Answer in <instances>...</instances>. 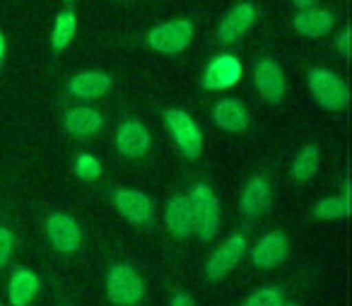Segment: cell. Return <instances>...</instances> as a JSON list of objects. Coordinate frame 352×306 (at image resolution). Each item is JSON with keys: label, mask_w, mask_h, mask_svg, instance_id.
Instances as JSON below:
<instances>
[{"label": "cell", "mask_w": 352, "mask_h": 306, "mask_svg": "<svg viewBox=\"0 0 352 306\" xmlns=\"http://www.w3.org/2000/svg\"><path fill=\"white\" fill-rule=\"evenodd\" d=\"M107 294L116 306H138L145 299V280L135 267L118 263L107 272Z\"/></svg>", "instance_id": "cell-1"}, {"label": "cell", "mask_w": 352, "mask_h": 306, "mask_svg": "<svg viewBox=\"0 0 352 306\" xmlns=\"http://www.w3.org/2000/svg\"><path fill=\"white\" fill-rule=\"evenodd\" d=\"M307 83H309V89H311L314 99L321 104L323 109L328 111H342L350 102V89L347 85L338 78L336 73L326 68H314L309 70L307 75Z\"/></svg>", "instance_id": "cell-2"}, {"label": "cell", "mask_w": 352, "mask_h": 306, "mask_svg": "<svg viewBox=\"0 0 352 306\" xmlns=\"http://www.w3.org/2000/svg\"><path fill=\"white\" fill-rule=\"evenodd\" d=\"M188 200H191L193 217H196V234L203 241L215 239L217 229H220V205H217L212 188L208 184L191 186Z\"/></svg>", "instance_id": "cell-3"}, {"label": "cell", "mask_w": 352, "mask_h": 306, "mask_svg": "<svg viewBox=\"0 0 352 306\" xmlns=\"http://www.w3.org/2000/svg\"><path fill=\"white\" fill-rule=\"evenodd\" d=\"M164 123L171 133V140L179 145V150L188 160H198L203 152V133L196 126V121L186 111H182V109H169L164 113Z\"/></svg>", "instance_id": "cell-4"}, {"label": "cell", "mask_w": 352, "mask_h": 306, "mask_svg": "<svg viewBox=\"0 0 352 306\" xmlns=\"http://www.w3.org/2000/svg\"><path fill=\"white\" fill-rule=\"evenodd\" d=\"M193 39V25L188 20H171L157 25L147 34V44L160 54H182Z\"/></svg>", "instance_id": "cell-5"}, {"label": "cell", "mask_w": 352, "mask_h": 306, "mask_svg": "<svg viewBox=\"0 0 352 306\" xmlns=\"http://www.w3.org/2000/svg\"><path fill=\"white\" fill-rule=\"evenodd\" d=\"M249 251V243H246L244 234H232L230 239L220 243V246L212 251V256L208 258L206 275L210 280H222L225 275H230L236 265L241 263V258Z\"/></svg>", "instance_id": "cell-6"}, {"label": "cell", "mask_w": 352, "mask_h": 306, "mask_svg": "<svg viewBox=\"0 0 352 306\" xmlns=\"http://www.w3.org/2000/svg\"><path fill=\"white\" fill-rule=\"evenodd\" d=\"M241 75H244V68H241L239 58L232 54H220L208 63L201 85L208 92H222V89L234 87L241 80Z\"/></svg>", "instance_id": "cell-7"}, {"label": "cell", "mask_w": 352, "mask_h": 306, "mask_svg": "<svg viewBox=\"0 0 352 306\" xmlns=\"http://www.w3.org/2000/svg\"><path fill=\"white\" fill-rule=\"evenodd\" d=\"M254 87L265 102L270 104H280L285 99V73L280 68L278 61L273 58H261L254 65Z\"/></svg>", "instance_id": "cell-8"}, {"label": "cell", "mask_w": 352, "mask_h": 306, "mask_svg": "<svg viewBox=\"0 0 352 306\" xmlns=\"http://www.w3.org/2000/svg\"><path fill=\"white\" fill-rule=\"evenodd\" d=\"M46 232H49V239L54 243L56 251H60L63 256H73L75 251L82 243V232H80V224L75 222V217L65 212H56L49 217L46 222Z\"/></svg>", "instance_id": "cell-9"}, {"label": "cell", "mask_w": 352, "mask_h": 306, "mask_svg": "<svg viewBox=\"0 0 352 306\" xmlns=\"http://www.w3.org/2000/svg\"><path fill=\"white\" fill-rule=\"evenodd\" d=\"M251 263L261 270H270V267L280 265V263L287 258L289 243L287 237L283 232H268L265 237H261L256 241V246L251 248Z\"/></svg>", "instance_id": "cell-10"}, {"label": "cell", "mask_w": 352, "mask_h": 306, "mask_svg": "<svg viewBox=\"0 0 352 306\" xmlns=\"http://www.w3.org/2000/svg\"><path fill=\"white\" fill-rule=\"evenodd\" d=\"M256 17H258V10L251 3H239L236 8H232L225 17H222L220 27H217V39L225 41V44H234L239 41L246 32L254 27Z\"/></svg>", "instance_id": "cell-11"}, {"label": "cell", "mask_w": 352, "mask_h": 306, "mask_svg": "<svg viewBox=\"0 0 352 306\" xmlns=\"http://www.w3.org/2000/svg\"><path fill=\"white\" fill-rule=\"evenodd\" d=\"M116 150L128 160H140L150 150V131L140 121H126L116 131Z\"/></svg>", "instance_id": "cell-12"}, {"label": "cell", "mask_w": 352, "mask_h": 306, "mask_svg": "<svg viewBox=\"0 0 352 306\" xmlns=\"http://www.w3.org/2000/svg\"><path fill=\"white\" fill-rule=\"evenodd\" d=\"M113 208L131 219L133 224H147L152 219V200L142 190L135 188H118L113 190Z\"/></svg>", "instance_id": "cell-13"}, {"label": "cell", "mask_w": 352, "mask_h": 306, "mask_svg": "<svg viewBox=\"0 0 352 306\" xmlns=\"http://www.w3.org/2000/svg\"><path fill=\"white\" fill-rule=\"evenodd\" d=\"M164 222L176 239H186L196 232V217L188 195H174L164 210Z\"/></svg>", "instance_id": "cell-14"}, {"label": "cell", "mask_w": 352, "mask_h": 306, "mask_svg": "<svg viewBox=\"0 0 352 306\" xmlns=\"http://www.w3.org/2000/svg\"><path fill=\"white\" fill-rule=\"evenodd\" d=\"M270 200H273V188L263 176H251L244 186V193L239 200V210L246 217H256V215H263L270 208Z\"/></svg>", "instance_id": "cell-15"}, {"label": "cell", "mask_w": 352, "mask_h": 306, "mask_svg": "<svg viewBox=\"0 0 352 306\" xmlns=\"http://www.w3.org/2000/svg\"><path fill=\"white\" fill-rule=\"evenodd\" d=\"M333 25H336V17L321 8H304L294 15V30L307 39L326 36L333 30Z\"/></svg>", "instance_id": "cell-16"}, {"label": "cell", "mask_w": 352, "mask_h": 306, "mask_svg": "<svg viewBox=\"0 0 352 306\" xmlns=\"http://www.w3.org/2000/svg\"><path fill=\"white\" fill-rule=\"evenodd\" d=\"M212 121L227 133H241L249 128V111L239 99H220L212 107Z\"/></svg>", "instance_id": "cell-17"}, {"label": "cell", "mask_w": 352, "mask_h": 306, "mask_svg": "<svg viewBox=\"0 0 352 306\" xmlns=\"http://www.w3.org/2000/svg\"><path fill=\"white\" fill-rule=\"evenodd\" d=\"M63 128L73 138H92L104 128V118L97 109L78 107V109H70V111L65 113Z\"/></svg>", "instance_id": "cell-18"}, {"label": "cell", "mask_w": 352, "mask_h": 306, "mask_svg": "<svg viewBox=\"0 0 352 306\" xmlns=\"http://www.w3.org/2000/svg\"><path fill=\"white\" fill-rule=\"evenodd\" d=\"M70 94L78 99H99L111 89V78L104 73H97V70H87V73H78L68 85Z\"/></svg>", "instance_id": "cell-19"}, {"label": "cell", "mask_w": 352, "mask_h": 306, "mask_svg": "<svg viewBox=\"0 0 352 306\" xmlns=\"http://www.w3.org/2000/svg\"><path fill=\"white\" fill-rule=\"evenodd\" d=\"M39 292V277L30 267H17L8 285V299L12 306H30Z\"/></svg>", "instance_id": "cell-20"}, {"label": "cell", "mask_w": 352, "mask_h": 306, "mask_svg": "<svg viewBox=\"0 0 352 306\" xmlns=\"http://www.w3.org/2000/svg\"><path fill=\"white\" fill-rule=\"evenodd\" d=\"M314 217L318 219H342L350 215V193H347V186L340 195H328V198L318 200L311 210Z\"/></svg>", "instance_id": "cell-21"}, {"label": "cell", "mask_w": 352, "mask_h": 306, "mask_svg": "<svg viewBox=\"0 0 352 306\" xmlns=\"http://www.w3.org/2000/svg\"><path fill=\"white\" fill-rule=\"evenodd\" d=\"M75 30H78V22H75L73 10H63L56 17L54 32H51V46L56 51H65L70 46V41L75 39Z\"/></svg>", "instance_id": "cell-22"}, {"label": "cell", "mask_w": 352, "mask_h": 306, "mask_svg": "<svg viewBox=\"0 0 352 306\" xmlns=\"http://www.w3.org/2000/svg\"><path fill=\"white\" fill-rule=\"evenodd\" d=\"M318 171V147L316 145H304L302 150L294 155L292 162V176L299 181L314 179Z\"/></svg>", "instance_id": "cell-23"}, {"label": "cell", "mask_w": 352, "mask_h": 306, "mask_svg": "<svg viewBox=\"0 0 352 306\" xmlns=\"http://www.w3.org/2000/svg\"><path fill=\"white\" fill-rule=\"evenodd\" d=\"M285 296L280 292V287H261L254 294H249V299L244 301V306H283Z\"/></svg>", "instance_id": "cell-24"}, {"label": "cell", "mask_w": 352, "mask_h": 306, "mask_svg": "<svg viewBox=\"0 0 352 306\" xmlns=\"http://www.w3.org/2000/svg\"><path fill=\"white\" fill-rule=\"evenodd\" d=\"M75 174L82 181H97L102 176V162L94 155H78V160H75Z\"/></svg>", "instance_id": "cell-25"}, {"label": "cell", "mask_w": 352, "mask_h": 306, "mask_svg": "<svg viewBox=\"0 0 352 306\" xmlns=\"http://www.w3.org/2000/svg\"><path fill=\"white\" fill-rule=\"evenodd\" d=\"M12 248H15V234L8 227H0V267H6L10 263Z\"/></svg>", "instance_id": "cell-26"}, {"label": "cell", "mask_w": 352, "mask_h": 306, "mask_svg": "<svg viewBox=\"0 0 352 306\" xmlns=\"http://www.w3.org/2000/svg\"><path fill=\"white\" fill-rule=\"evenodd\" d=\"M350 36H352V30L350 27H345V30L340 32V36L336 39V49H338V54L342 56V58H350Z\"/></svg>", "instance_id": "cell-27"}, {"label": "cell", "mask_w": 352, "mask_h": 306, "mask_svg": "<svg viewBox=\"0 0 352 306\" xmlns=\"http://www.w3.org/2000/svg\"><path fill=\"white\" fill-rule=\"evenodd\" d=\"M169 306H196V301H193L186 292H176V294L171 296Z\"/></svg>", "instance_id": "cell-28"}, {"label": "cell", "mask_w": 352, "mask_h": 306, "mask_svg": "<svg viewBox=\"0 0 352 306\" xmlns=\"http://www.w3.org/2000/svg\"><path fill=\"white\" fill-rule=\"evenodd\" d=\"M6 51H8L6 36H3V32H0V63H3V61H6Z\"/></svg>", "instance_id": "cell-29"}, {"label": "cell", "mask_w": 352, "mask_h": 306, "mask_svg": "<svg viewBox=\"0 0 352 306\" xmlns=\"http://www.w3.org/2000/svg\"><path fill=\"white\" fill-rule=\"evenodd\" d=\"M292 3L297 8H302V10H304V8H314V0H292Z\"/></svg>", "instance_id": "cell-30"}, {"label": "cell", "mask_w": 352, "mask_h": 306, "mask_svg": "<svg viewBox=\"0 0 352 306\" xmlns=\"http://www.w3.org/2000/svg\"><path fill=\"white\" fill-rule=\"evenodd\" d=\"M283 306H297V304H283Z\"/></svg>", "instance_id": "cell-31"}]
</instances>
